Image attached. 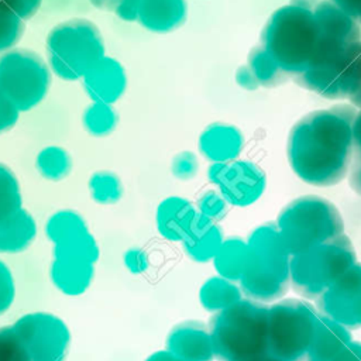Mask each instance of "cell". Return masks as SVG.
I'll return each instance as SVG.
<instances>
[{
    "mask_svg": "<svg viewBox=\"0 0 361 361\" xmlns=\"http://www.w3.org/2000/svg\"><path fill=\"white\" fill-rule=\"evenodd\" d=\"M357 41L360 24L330 0H290L269 16L259 44L295 78Z\"/></svg>",
    "mask_w": 361,
    "mask_h": 361,
    "instance_id": "1",
    "label": "cell"
},
{
    "mask_svg": "<svg viewBox=\"0 0 361 361\" xmlns=\"http://www.w3.org/2000/svg\"><path fill=\"white\" fill-rule=\"evenodd\" d=\"M353 104L307 113L289 131L286 154L292 171L313 186H333L348 173L353 151Z\"/></svg>",
    "mask_w": 361,
    "mask_h": 361,
    "instance_id": "2",
    "label": "cell"
},
{
    "mask_svg": "<svg viewBox=\"0 0 361 361\" xmlns=\"http://www.w3.org/2000/svg\"><path fill=\"white\" fill-rule=\"evenodd\" d=\"M268 306L240 299L217 312L210 323V340L219 361H259L269 353Z\"/></svg>",
    "mask_w": 361,
    "mask_h": 361,
    "instance_id": "3",
    "label": "cell"
},
{
    "mask_svg": "<svg viewBox=\"0 0 361 361\" xmlns=\"http://www.w3.org/2000/svg\"><path fill=\"white\" fill-rule=\"evenodd\" d=\"M290 252L285 247L275 223L254 228L247 240L244 268L240 276L241 292L252 300L281 299L290 285Z\"/></svg>",
    "mask_w": 361,
    "mask_h": 361,
    "instance_id": "4",
    "label": "cell"
},
{
    "mask_svg": "<svg viewBox=\"0 0 361 361\" xmlns=\"http://www.w3.org/2000/svg\"><path fill=\"white\" fill-rule=\"evenodd\" d=\"M275 224L290 255L330 241L344 231L336 204L317 195H305L289 202L279 212Z\"/></svg>",
    "mask_w": 361,
    "mask_h": 361,
    "instance_id": "5",
    "label": "cell"
},
{
    "mask_svg": "<svg viewBox=\"0 0 361 361\" xmlns=\"http://www.w3.org/2000/svg\"><path fill=\"white\" fill-rule=\"evenodd\" d=\"M49 69L63 80H78L104 56L100 30L86 18H71L55 25L47 37Z\"/></svg>",
    "mask_w": 361,
    "mask_h": 361,
    "instance_id": "6",
    "label": "cell"
},
{
    "mask_svg": "<svg viewBox=\"0 0 361 361\" xmlns=\"http://www.w3.org/2000/svg\"><path fill=\"white\" fill-rule=\"evenodd\" d=\"M355 262L353 243L341 234L307 251L290 255L289 281L296 293L316 300Z\"/></svg>",
    "mask_w": 361,
    "mask_h": 361,
    "instance_id": "7",
    "label": "cell"
},
{
    "mask_svg": "<svg viewBox=\"0 0 361 361\" xmlns=\"http://www.w3.org/2000/svg\"><path fill=\"white\" fill-rule=\"evenodd\" d=\"M319 310L303 299H282L268 309L269 353L286 361H303L317 330Z\"/></svg>",
    "mask_w": 361,
    "mask_h": 361,
    "instance_id": "8",
    "label": "cell"
},
{
    "mask_svg": "<svg viewBox=\"0 0 361 361\" xmlns=\"http://www.w3.org/2000/svg\"><path fill=\"white\" fill-rule=\"evenodd\" d=\"M49 85L51 69L37 52L14 48L0 55V87L20 111L38 106Z\"/></svg>",
    "mask_w": 361,
    "mask_h": 361,
    "instance_id": "9",
    "label": "cell"
},
{
    "mask_svg": "<svg viewBox=\"0 0 361 361\" xmlns=\"http://www.w3.org/2000/svg\"><path fill=\"white\" fill-rule=\"evenodd\" d=\"M13 327L32 361H65L71 345V330L59 316L37 310L20 316Z\"/></svg>",
    "mask_w": 361,
    "mask_h": 361,
    "instance_id": "10",
    "label": "cell"
},
{
    "mask_svg": "<svg viewBox=\"0 0 361 361\" xmlns=\"http://www.w3.org/2000/svg\"><path fill=\"white\" fill-rule=\"evenodd\" d=\"M207 178L219 186L226 202L237 207H245L257 202L267 186L264 171L247 159L212 162L207 168Z\"/></svg>",
    "mask_w": 361,
    "mask_h": 361,
    "instance_id": "11",
    "label": "cell"
},
{
    "mask_svg": "<svg viewBox=\"0 0 361 361\" xmlns=\"http://www.w3.org/2000/svg\"><path fill=\"white\" fill-rule=\"evenodd\" d=\"M319 313L348 330L361 327V264H353L317 299Z\"/></svg>",
    "mask_w": 361,
    "mask_h": 361,
    "instance_id": "12",
    "label": "cell"
},
{
    "mask_svg": "<svg viewBox=\"0 0 361 361\" xmlns=\"http://www.w3.org/2000/svg\"><path fill=\"white\" fill-rule=\"evenodd\" d=\"M83 87L92 102L113 104L126 92L127 75L124 66L111 56L100 58L82 78Z\"/></svg>",
    "mask_w": 361,
    "mask_h": 361,
    "instance_id": "13",
    "label": "cell"
},
{
    "mask_svg": "<svg viewBox=\"0 0 361 361\" xmlns=\"http://www.w3.org/2000/svg\"><path fill=\"white\" fill-rule=\"evenodd\" d=\"M166 350L185 361H213L209 326L200 320H185L173 326L166 337Z\"/></svg>",
    "mask_w": 361,
    "mask_h": 361,
    "instance_id": "14",
    "label": "cell"
},
{
    "mask_svg": "<svg viewBox=\"0 0 361 361\" xmlns=\"http://www.w3.org/2000/svg\"><path fill=\"white\" fill-rule=\"evenodd\" d=\"M243 147V133L233 124L212 123L199 135V151L210 162L234 161Z\"/></svg>",
    "mask_w": 361,
    "mask_h": 361,
    "instance_id": "15",
    "label": "cell"
},
{
    "mask_svg": "<svg viewBox=\"0 0 361 361\" xmlns=\"http://www.w3.org/2000/svg\"><path fill=\"white\" fill-rule=\"evenodd\" d=\"M197 214L196 207L185 197H165L157 207L155 224L158 233L169 241H182Z\"/></svg>",
    "mask_w": 361,
    "mask_h": 361,
    "instance_id": "16",
    "label": "cell"
},
{
    "mask_svg": "<svg viewBox=\"0 0 361 361\" xmlns=\"http://www.w3.org/2000/svg\"><path fill=\"white\" fill-rule=\"evenodd\" d=\"M188 18L186 0H141L137 21L157 34L171 32Z\"/></svg>",
    "mask_w": 361,
    "mask_h": 361,
    "instance_id": "17",
    "label": "cell"
},
{
    "mask_svg": "<svg viewBox=\"0 0 361 361\" xmlns=\"http://www.w3.org/2000/svg\"><path fill=\"white\" fill-rule=\"evenodd\" d=\"M223 240V230L219 223L197 212L190 230L180 243L185 254L192 261L207 262L213 259Z\"/></svg>",
    "mask_w": 361,
    "mask_h": 361,
    "instance_id": "18",
    "label": "cell"
},
{
    "mask_svg": "<svg viewBox=\"0 0 361 361\" xmlns=\"http://www.w3.org/2000/svg\"><path fill=\"white\" fill-rule=\"evenodd\" d=\"M94 265L96 264L52 258L49 279L61 293L66 296H80L90 288L94 279Z\"/></svg>",
    "mask_w": 361,
    "mask_h": 361,
    "instance_id": "19",
    "label": "cell"
},
{
    "mask_svg": "<svg viewBox=\"0 0 361 361\" xmlns=\"http://www.w3.org/2000/svg\"><path fill=\"white\" fill-rule=\"evenodd\" d=\"M351 341V333L336 320L319 313L317 330L303 361H331Z\"/></svg>",
    "mask_w": 361,
    "mask_h": 361,
    "instance_id": "20",
    "label": "cell"
},
{
    "mask_svg": "<svg viewBox=\"0 0 361 361\" xmlns=\"http://www.w3.org/2000/svg\"><path fill=\"white\" fill-rule=\"evenodd\" d=\"M38 226L35 217L24 207L0 223V254H18L35 240Z\"/></svg>",
    "mask_w": 361,
    "mask_h": 361,
    "instance_id": "21",
    "label": "cell"
},
{
    "mask_svg": "<svg viewBox=\"0 0 361 361\" xmlns=\"http://www.w3.org/2000/svg\"><path fill=\"white\" fill-rule=\"evenodd\" d=\"M243 298L240 285L220 275L212 276L202 285L199 300L209 312H220Z\"/></svg>",
    "mask_w": 361,
    "mask_h": 361,
    "instance_id": "22",
    "label": "cell"
},
{
    "mask_svg": "<svg viewBox=\"0 0 361 361\" xmlns=\"http://www.w3.org/2000/svg\"><path fill=\"white\" fill-rule=\"evenodd\" d=\"M52 258L96 264L100 258V247L90 230H86L52 244Z\"/></svg>",
    "mask_w": 361,
    "mask_h": 361,
    "instance_id": "23",
    "label": "cell"
},
{
    "mask_svg": "<svg viewBox=\"0 0 361 361\" xmlns=\"http://www.w3.org/2000/svg\"><path fill=\"white\" fill-rule=\"evenodd\" d=\"M247 252V241L240 237L224 238L216 255L213 257V264L216 272L233 282H238Z\"/></svg>",
    "mask_w": 361,
    "mask_h": 361,
    "instance_id": "24",
    "label": "cell"
},
{
    "mask_svg": "<svg viewBox=\"0 0 361 361\" xmlns=\"http://www.w3.org/2000/svg\"><path fill=\"white\" fill-rule=\"evenodd\" d=\"M247 66L254 75L258 86L264 87H276L285 83L289 79V75L285 73L274 58L264 49V47L255 45L247 59Z\"/></svg>",
    "mask_w": 361,
    "mask_h": 361,
    "instance_id": "25",
    "label": "cell"
},
{
    "mask_svg": "<svg viewBox=\"0 0 361 361\" xmlns=\"http://www.w3.org/2000/svg\"><path fill=\"white\" fill-rule=\"evenodd\" d=\"M35 168L44 179L58 182L71 173L72 158L63 147L48 145L37 154Z\"/></svg>",
    "mask_w": 361,
    "mask_h": 361,
    "instance_id": "26",
    "label": "cell"
},
{
    "mask_svg": "<svg viewBox=\"0 0 361 361\" xmlns=\"http://www.w3.org/2000/svg\"><path fill=\"white\" fill-rule=\"evenodd\" d=\"M45 234L52 244L66 240L75 234L89 230L85 217L72 209H61L54 212L45 223Z\"/></svg>",
    "mask_w": 361,
    "mask_h": 361,
    "instance_id": "27",
    "label": "cell"
},
{
    "mask_svg": "<svg viewBox=\"0 0 361 361\" xmlns=\"http://www.w3.org/2000/svg\"><path fill=\"white\" fill-rule=\"evenodd\" d=\"M83 127L94 137H106L114 131L118 123L117 111L113 104L103 102H92L83 111Z\"/></svg>",
    "mask_w": 361,
    "mask_h": 361,
    "instance_id": "28",
    "label": "cell"
},
{
    "mask_svg": "<svg viewBox=\"0 0 361 361\" xmlns=\"http://www.w3.org/2000/svg\"><path fill=\"white\" fill-rule=\"evenodd\" d=\"M90 197L99 204H114L124 193L121 179L111 171H96L87 180Z\"/></svg>",
    "mask_w": 361,
    "mask_h": 361,
    "instance_id": "29",
    "label": "cell"
},
{
    "mask_svg": "<svg viewBox=\"0 0 361 361\" xmlns=\"http://www.w3.org/2000/svg\"><path fill=\"white\" fill-rule=\"evenodd\" d=\"M23 207V193L16 173L0 162V223Z\"/></svg>",
    "mask_w": 361,
    "mask_h": 361,
    "instance_id": "30",
    "label": "cell"
},
{
    "mask_svg": "<svg viewBox=\"0 0 361 361\" xmlns=\"http://www.w3.org/2000/svg\"><path fill=\"white\" fill-rule=\"evenodd\" d=\"M24 20L6 7H0V54H4L21 39Z\"/></svg>",
    "mask_w": 361,
    "mask_h": 361,
    "instance_id": "31",
    "label": "cell"
},
{
    "mask_svg": "<svg viewBox=\"0 0 361 361\" xmlns=\"http://www.w3.org/2000/svg\"><path fill=\"white\" fill-rule=\"evenodd\" d=\"M0 361H32L13 324L0 327Z\"/></svg>",
    "mask_w": 361,
    "mask_h": 361,
    "instance_id": "32",
    "label": "cell"
},
{
    "mask_svg": "<svg viewBox=\"0 0 361 361\" xmlns=\"http://www.w3.org/2000/svg\"><path fill=\"white\" fill-rule=\"evenodd\" d=\"M348 183L351 189L361 196V109L357 111L353 123V151L348 168Z\"/></svg>",
    "mask_w": 361,
    "mask_h": 361,
    "instance_id": "33",
    "label": "cell"
},
{
    "mask_svg": "<svg viewBox=\"0 0 361 361\" xmlns=\"http://www.w3.org/2000/svg\"><path fill=\"white\" fill-rule=\"evenodd\" d=\"M196 210L209 217L210 220L213 221H220L226 213H227V202L226 199L221 196L220 192L217 190H213V189H209L206 190L204 193L200 195V197L197 199V203H196Z\"/></svg>",
    "mask_w": 361,
    "mask_h": 361,
    "instance_id": "34",
    "label": "cell"
},
{
    "mask_svg": "<svg viewBox=\"0 0 361 361\" xmlns=\"http://www.w3.org/2000/svg\"><path fill=\"white\" fill-rule=\"evenodd\" d=\"M96 8L114 13L123 21H137L141 0H89Z\"/></svg>",
    "mask_w": 361,
    "mask_h": 361,
    "instance_id": "35",
    "label": "cell"
},
{
    "mask_svg": "<svg viewBox=\"0 0 361 361\" xmlns=\"http://www.w3.org/2000/svg\"><path fill=\"white\" fill-rule=\"evenodd\" d=\"M16 279L10 267L0 258V316L7 313L16 300Z\"/></svg>",
    "mask_w": 361,
    "mask_h": 361,
    "instance_id": "36",
    "label": "cell"
},
{
    "mask_svg": "<svg viewBox=\"0 0 361 361\" xmlns=\"http://www.w3.org/2000/svg\"><path fill=\"white\" fill-rule=\"evenodd\" d=\"M172 175L180 180L192 179L199 171L197 157L190 151H182L176 154L171 164Z\"/></svg>",
    "mask_w": 361,
    "mask_h": 361,
    "instance_id": "37",
    "label": "cell"
},
{
    "mask_svg": "<svg viewBox=\"0 0 361 361\" xmlns=\"http://www.w3.org/2000/svg\"><path fill=\"white\" fill-rule=\"evenodd\" d=\"M123 264L126 269L134 275L144 274L148 269V255L140 247H131L123 254Z\"/></svg>",
    "mask_w": 361,
    "mask_h": 361,
    "instance_id": "38",
    "label": "cell"
},
{
    "mask_svg": "<svg viewBox=\"0 0 361 361\" xmlns=\"http://www.w3.org/2000/svg\"><path fill=\"white\" fill-rule=\"evenodd\" d=\"M20 110L0 87V134L13 128L18 120Z\"/></svg>",
    "mask_w": 361,
    "mask_h": 361,
    "instance_id": "39",
    "label": "cell"
},
{
    "mask_svg": "<svg viewBox=\"0 0 361 361\" xmlns=\"http://www.w3.org/2000/svg\"><path fill=\"white\" fill-rule=\"evenodd\" d=\"M41 0H0V7H6L23 20L31 18L39 8Z\"/></svg>",
    "mask_w": 361,
    "mask_h": 361,
    "instance_id": "40",
    "label": "cell"
},
{
    "mask_svg": "<svg viewBox=\"0 0 361 361\" xmlns=\"http://www.w3.org/2000/svg\"><path fill=\"white\" fill-rule=\"evenodd\" d=\"M235 82L240 87H243L245 90H257L259 87L254 75L251 73V71L247 65H241L235 71Z\"/></svg>",
    "mask_w": 361,
    "mask_h": 361,
    "instance_id": "41",
    "label": "cell"
},
{
    "mask_svg": "<svg viewBox=\"0 0 361 361\" xmlns=\"http://www.w3.org/2000/svg\"><path fill=\"white\" fill-rule=\"evenodd\" d=\"M334 6H337L347 16L354 18L358 24H361V0H330Z\"/></svg>",
    "mask_w": 361,
    "mask_h": 361,
    "instance_id": "42",
    "label": "cell"
},
{
    "mask_svg": "<svg viewBox=\"0 0 361 361\" xmlns=\"http://www.w3.org/2000/svg\"><path fill=\"white\" fill-rule=\"evenodd\" d=\"M331 361H361V341H350Z\"/></svg>",
    "mask_w": 361,
    "mask_h": 361,
    "instance_id": "43",
    "label": "cell"
},
{
    "mask_svg": "<svg viewBox=\"0 0 361 361\" xmlns=\"http://www.w3.org/2000/svg\"><path fill=\"white\" fill-rule=\"evenodd\" d=\"M145 361H185V360L176 357L175 354H172L168 350H159V351H155V353L149 354L145 358Z\"/></svg>",
    "mask_w": 361,
    "mask_h": 361,
    "instance_id": "44",
    "label": "cell"
},
{
    "mask_svg": "<svg viewBox=\"0 0 361 361\" xmlns=\"http://www.w3.org/2000/svg\"><path fill=\"white\" fill-rule=\"evenodd\" d=\"M259 361H286V360H282V358H278V357H275L272 354H268L264 358H261Z\"/></svg>",
    "mask_w": 361,
    "mask_h": 361,
    "instance_id": "45",
    "label": "cell"
}]
</instances>
